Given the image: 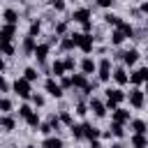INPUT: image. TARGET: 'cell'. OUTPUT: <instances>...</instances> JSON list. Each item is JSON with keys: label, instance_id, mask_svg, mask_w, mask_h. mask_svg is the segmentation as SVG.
Listing matches in <instances>:
<instances>
[{"label": "cell", "instance_id": "obj_1", "mask_svg": "<svg viewBox=\"0 0 148 148\" xmlns=\"http://www.w3.org/2000/svg\"><path fill=\"white\" fill-rule=\"evenodd\" d=\"M69 37L74 39L76 49H81L83 53H90V51L95 49V37H92V35H86V32H72Z\"/></svg>", "mask_w": 148, "mask_h": 148}, {"label": "cell", "instance_id": "obj_2", "mask_svg": "<svg viewBox=\"0 0 148 148\" xmlns=\"http://www.w3.org/2000/svg\"><path fill=\"white\" fill-rule=\"evenodd\" d=\"M12 90L18 95V97H23V99H28V97H32V83L25 79V76H18L14 83H12Z\"/></svg>", "mask_w": 148, "mask_h": 148}, {"label": "cell", "instance_id": "obj_3", "mask_svg": "<svg viewBox=\"0 0 148 148\" xmlns=\"http://www.w3.org/2000/svg\"><path fill=\"white\" fill-rule=\"evenodd\" d=\"M104 92H106V109H111V111H116L118 104L127 99V95H125L120 88H109V90H104Z\"/></svg>", "mask_w": 148, "mask_h": 148}, {"label": "cell", "instance_id": "obj_4", "mask_svg": "<svg viewBox=\"0 0 148 148\" xmlns=\"http://www.w3.org/2000/svg\"><path fill=\"white\" fill-rule=\"evenodd\" d=\"M111 76H113V72H111V60H109V58H102L99 65H97V79H99V81H109Z\"/></svg>", "mask_w": 148, "mask_h": 148}, {"label": "cell", "instance_id": "obj_5", "mask_svg": "<svg viewBox=\"0 0 148 148\" xmlns=\"http://www.w3.org/2000/svg\"><path fill=\"white\" fill-rule=\"evenodd\" d=\"M127 99H130V106L141 109V106L146 104V92H143V90H139V88H132V90H130V95H127Z\"/></svg>", "mask_w": 148, "mask_h": 148}, {"label": "cell", "instance_id": "obj_6", "mask_svg": "<svg viewBox=\"0 0 148 148\" xmlns=\"http://www.w3.org/2000/svg\"><path fill=\"white\" fill-rule=\"evenodd\" d=\"M44 88H46V92H49L51 97H56V99H60V97H62V92H65V88H62L60 83H56V79H46Z\"/></svg>", "mask_w": 148, "mask_h": 148}, {"label": "cell", "instance_id": "obj_7", "mask_svg": "<svg viewBox=\"0 0 148 148\" xmlns=\"http://www.w3.org/2000/svg\"><path fill=\"white\" fill-rule=\"evenodd\" d=\"M88 106H90V111H92L97 118H104L106 111H109V109H106V102H102V99H97V97H90V104H88Z\"/></svg>", "mask_w": 148, "mask_h": 148}, {"label": "cell", "instance_id": "obj_8", "mask_svg": "<svg viewBox=\"0 0 148 148\" xmlns=\"http://www.w3.org/2000/svg\"><path fill=\"white\" fill-rule=\"evenodd\" d=\"M72 21H74V23H81V25L88 23V21H90V9H88V7L74 9V12H72Z\"/></svg>", "mask_w": 148, "mask_h": 148}, {"label": "cell", "instance_id": "obj_9", "mask_svg": "<svg viewBox=\"0 0 148 148\" xmlns=\"http://www.w3.org/2000/svg\"><path fill=\"white\" fill-rule=\"evenodd\" d=\"M35 49H37V37L25 35V37H23V42H21V51H23L25 56H35Z\"/></svg>", "mask_w": 148, "mask_h": 148}, {"label": "cell", "instance_id": "obj_10", "mask_svg": "<svg viewBox=\"0 0 148 148\" xmlns=\"http://www.w3.org/2000/svg\"><path fill=\"white\" fill-rule=\"evenodd\" d=\"M49 51H51V44H49V42H42V44H37V49H35V58H37V62H39V65H44V62H46V58H49Z\"/></svg>", "mask_w": 148, "mask_h": 148}, {"label": "cell", "instance_id": "obj_11", "mask_svg": "<svg viewBox=\"0 0 148 148\" xmlns=\"http://www.w3.org/2000/svg\"><path fill=\"white\" fill-rule=\"evenodd\" d=\"M130 81L134 83V88H136L139 83H148V67H139L136 72H132V74H130Z\"/></svg>", "mask_w": 148, "mask_h": 148}, {"label": "cell", "instance_id": "obj_12", "mask_svg": "<svg viewBox=\"0 0 148 148\" xmlns=\"http://www.w3.org/2000/svg\"><path fill=\"white\" fill-rule=\"evenodd\" d=\"M111 118H113V123L125 125V123H130V111H127V109H123V106H118L116 111H111Z\"/></svg>", "mask_w": 148, "mask_h": 148}, {"label": "cell", "instance_id": "obj_13", "mask_svg": "<svg viewBox=\"0 0 148 148\" xmlns=\"http://www.w3.org/2000/svg\"><path fill=\"white\" fill-rule=\"evenodd\" d=\"M113 81H116L118 86L130 83V74H127V69H125V67H116V69H113Z\"/></svg>", "mask_w": 148, "mask_h": 148}, {"label": "cell", "instance_id": "obj_14", "mask_svg": "<svg viewBox=\"0 0 148 148\" xmlns=\"http://www.w3.org/2000/svg\"><path fill=\"white\" fill-rule=\"evenodd\" d=\"M16 35V25H12V23H5L2 28H0V39L2 42H12V37Z\"/></svg>", "mask_w": 148, "mask_h": 148}, {"label": "cell", "instance_id": "obj_15", "mask_svg": "<svg viewBox=\"0 0 148 148\" xmlns=\"http://www.w3.org/2000/svg\"><path fill=\"white\" fill-rule=\"evenodd\" d=\"M136 60H139V51L136 49H127V51H123V62L125 65H136Z\"/></svg>", "mask_w": 148, "mask_h": 148}, {"label": "cell", "instance_id": "obj_16", "mask_svg": "<svg viewBox=\"0 0 148 148\" xmlns=\"http://www.w3.org/2000/svg\"><path fill=\"white\" fill-rule=\"evenodd\" d=\"M92 72H97V62L92 60V58H83L81 60V74H92Z\"/></svg>", "mask_w": 148, "mask_h": 148}, {"label": "cell", "instance_id": "obj_17", "mask_svg": "<svg viewBox=\"0 0 148 148\" xmlns=\"http://www.w3.org/2000/svg\"><path fill=\"white\" fill-rule=\"evenodd\" d=\"M0 127H2L5 132H14V130H16V120H14L9 113H2V118H0Z\"/></svg>", "mask_w": 148, "mask_h": 148}, {"label": "cell", "instance_id": "obj_18", "mask_svg": "<svg viewBox=\"0 0 148 148\" xmlns=\"http://www.w3.org/2000/svg\"><path fill=\"white\" fill-rule=\"evenodd\" d=\"M104 23H106V25H113V28H120L125 21H123L118 14H113V12H106V14H104Z\"/></svg>", "mask_w": 148, "mask_h": 148}, {"label": "cell", "instance_id": "obj_19", "mask_svg": "<svg viewBox=\"0 0 148 148\" xmlns=\"http://www.w3.org/2000/svg\"><path fill=\"white\" fill-rule=\"evenodd\" d=\"M83 134H86V139H88V141H95V139H99V136H102V132H99L97 127L88 125V123H83Z\"/></svg>", "mask_w": 148, "mask_h": 148}, {"label": "cell", "instance_id": "obj_20", "mask_svg": "<svg viewBox=\"0 0 148 148\" xmlns=\"http://www.w3.org/2000/svg\"><path fill=\"white\" fill-rule=\"evenodd\" d=\"M2 18H5V23L16 25V23H18V12H16V9H12V7H7V9L2 12Z\"/></svg>", "mask_w": 148, "mask_h": 148}, {"label": "cell", "instance_id": "obj_21", "mask_svg": "<svg viewBox=\"0 0 148 148\" xmlns=\"http://www.w3.org/2000/svg\"><path fill=\"white\" fill-rule=\"evenodd\" d=\"M65 72H67V67H65V60H53V65H51V74L53 76H65Z\"/></svg>", "mask_w": 148, "mask_h": 148}, {"label": "cell", "instance_id": "obj_22", "mask_svg": "<svg viewBox=\"0 0 148 148\" xmlns=\"http://www.w3.org/2000/svg\"><path fill=\"white\" fill-rule=\"evenodd\" d=\"M65 143H62V139L60 136H46L44 141H42V148H62Z\"/></svg>", "mask_w": 148, "mask_h": 148}, {"label": "cell", "instance_id": "obj_23", "mask_svg": "<svg viewBox=\"0 0 148 148\" xmlns=\"http://www.w3.org/2000/svg\"><path fill=\"white\" fill-rule=\"evenodd\" d=\"M109 39H111V44H113V46H120V44H123L127 37L123 35V30H120V28H116V30L111 32V37H109Z\"/></svg>", "mask_w": 148, "mask_h": 148}, {"label": "cell", "instance_id": "obj_24", "mask_svg": "<svg viewBox=\"0 0 148 148\" xmlns=\"http://www.w3.org/2000/svg\"><path fill=\"white\" fill-rule=\"evenodd\" d=\"M72 83H74V88H81V90H83L90 81H88V76H86V74H74V76H72Z\"/></svg>", "mask_w": 148, "mask_h": 148}, {"label": "cell", "instance_id": "obj_25", "mask_svg": "<svg viewBox=\"0 0 148 148\" xmlns=\"http://www.w3.org/2000/svg\"><path fill=\"white\" fill-rule=\"evenodd\" d=\"M132 146L134 148H148V136L146 134H134L132 136Z\"/></svg>", "mask_w": 148, "mask_h": 148}, {"label": "cell", "instance_id": "obj_26", "mask_svg": "<svg viewBox=\"0 0 148 148\" xmlns=\"http://www.w3.org/2000/svg\"><path fill=\"white\" fill-rule=\"evenodd\" d=\"M39 32H42V21L32 18V21H30V25H28V35H30V37H37Z\"/></svg>", "mask_w": 148, "mask_h": 148}, {"label": "cell", "instance_id": "obj_27", "mask_svg": "<svg viewBox=\"0 0 148 148\" xmlns=\"http://www.w3.org/2000/svg\"><path fill=\"white\" fill-rule=\"evenodd\" d=\"M25 123H28V127H32V130L42 127V120H39V113H37V111H32V113L25 118Z\"/></svg>", "mask_w": 148, "mask_h": 148}, {"label": "cell", "instance_id": "obj_28", "mask_svg": "<svg viewBox=\"0 0 148 148\" xmlns=\"http://www.w3.org/2000/svg\"><path fill=\"white\" fill-rule=\"evenodd\" d=\"M120 30H123V35H125L127 39H136V30H134V25H132V23H123V25H120Z\"/></svg>", "mask_w": 148, "mask_h": 148}, {"label": "cell", "instance_id": "obj_29", "mask_svg": "<svg viewBox=\"0 0 148 148\" xmlns=\"http://www.w3.org/2000/svg\"><path fill=\"white\" fill-rule=\"evenodd\" d=\"M53 35H58V37H67V21H60V23H56V28H53Z\"/></svg>", "mask_w": 148, "mask_h": 148}, {"label": "cell", "instance_id": "obj_30", "mask_svg": "<svg viewBox=\"0 0 148 148\" xmlns=\"http://www.w3.org/2000/svg\"><path fill=\"white\" fill-rule=\"evenodd\" d=\"M74 46H76V44H74V39H72L69 35H67V37H60V49H62V51H72Z\"/></svg>", "mask_w": 148, "mask_h": 148}, {"label": "cell", "instance_id": "obj_31", "mask_svg": "<svg viewBox=\"0 0 148 148\" xmlns=\"http://www.w3.org/2000/svg\"><path fill=\"white\" fill-rule=\"evenodd\" d=\"M0 49H2V56H5V58H12V56L16 53V49H14V44H12V42H2V46H0Z\"/></svg>", "mask_w": 148, "mask_h": 148}, {"label": "cell", "instance_id": "obj_32", "mask_svg": "<svg viewBox=\"0 0 148 148\" xmlns=\"http://www.w3.org/2000/svg\"><path fill=\"white\" fill-rule=\"evenodd\" d=\"M132 130H134V134H146V132H148V130H146V123L139 120V118L132 120Z\"/></svg>", "mask_w": 148, "mask_h": 148}, {"label": "cell", "instance_id": "obj_33", "mask_svg": "<svg viewBox=\"0 0 148 148\" xmlns=\"http://www.w3.org/2000/svg\"><path fill=\"white\" fill-rule=\"evenodd\" d=\"M69 132H72V136H74L76 141L86 139V134H83V125H72V127H69Z\"/></svg>", "mask_w": 148, "mask_h": 148}, {"label": "cell", "instance_id": "obj_34", "mask_svg": "<svg viewBox=\"0 0 148 148\" xmlns=\"http://www.w3.org/2000/svg\"><path fill=\"white\" fill-rule=\"evenodd\" d=\"M109 130H111V134H113V136H118V139H123V136H125V130H123V125H120V123H111V127H109Z\"/></svg>", "mask_w": 148, "mask_h": 148}, {"label": "cell", "instance_id": "obj_35", "mask_svg": "<svg viewBox=\"0 0 148 148\" xmlns=\"http://www.w3.org/2000/svg\"><path fill=\"white\" fill-rule=\"evenodd\" d=\"M23 76L32 83V81H37V76H39V74H37V69H35V67H25V69H23Z\"/></svg>", "mask_w": 148, "mask_h": 148}, {"label": "cell", "instance_id": "obj_36", "mask_svg": "<svg viewBox=\"0 0 148 148\" xmlns=\"http://www.w3.org/2000/svg\"><path fill=\"white\" fill-rule=\"evenodd\" d=\"M60 120H62V125H67V127H72V125H74V120H72V113H69V111H65V109L60 111Z\"/></svg>", "mask_w": 148, "mask_h": 148}, {"label": "cell", "instance_id": "obj_37", "mask_svg": "<svg viewBox=\"0 0 148 148\" xmlns=\"http://www.w3.org/2000/svg\"><path fill=\"white\" fill-rule=\"evenodd\" d=\"M0 109H2V113H9L12 111V99L9 97H2L0 99Z\"/></svg>", "mask_w": 148, "mask_h": 148}, {"label": "cell", "instance_id": "obj_38", "mask_svg": "<svg viewBox=\"0 0 148 148\" xmlns=\"http://www.w3.org/2000/svg\"><path fill=\"white\" fill-rule=\"evenodd\" d=\"M30 113H32V109H30V104H21V106H18V116H21L23 120H25V118H28Z\"/></svg>", "mask_w": 148, "mask_h": 148}, {"label": "cell", "instance_id": "obj_39", "mask_svg": "<svg viewBox=\"0 0 148 148\" xmlns=\"http://www.w3.org/2000/svg\"><path fill=\"white\" fill-rule=\"evenodd\" d=\"M90 111V106L88 104H83V102H76V116H86Z\"/></svg>", "mask_w": 148, "mask_h": 148}, {"label": "cell", "instance_id": "obj_40", "mask_svg": "<svg viewBox=\"0 0 148 148\" xmlns=\"http://www.w3.org/2000/svg\"><path fill=\"white\" fill-rule=\"evenodd\" d=\"M49 123H51V127H53L56 132H60V125H62V120H60V116H51V118H49Z\"/></svg>", "mask_w": 148, "mask_h": 148}, {"label": "cell", "instance_id": "obj_41", "mask_svg": "<svg viewBox=\"0 0 148 148\" xmlns=\"http://www.w3.org/2000/svg\"><path fill=\"white\" fill-rule=\"evenodd\" d=\"M51 9L53 12H65V0H51Z\"/></svg>", "mask_w": 148, "mask_h": 148}, {"label": "cell", "instance_id": "obj_42", "mask_svg": "<svg viewBox=\"0 0 148 148\" xmlns=\"http://www.w3.org/2000/svg\"><path fill=\"white\" fill-rule=\"evenodd\" d=\"M30 99H32V104H35V106H44V102H46V99H44V95H39V92H37V95H32Z\"/></svg>", "mask_w": 148, "mask_h": 148}, {"label": "cell", "instance_id": "obj_43", "mask_svg": "<svg viewBox=\"0 0 148 148\" xmlns=\"http://www.w3.org/2000/svg\"><path fill=\"white\" fill-rule=\"evenodd\" d=\"M65 67H67V72H72V69L76 67V60H74L72 56H67V58H65Z\"/></svg>", "mask_w": 148, "mask_h": 148}, {"label": "cell", "instance_id": "obj_44", "mask_svg": "<svg viewBox=\"0 0 148 148\" xmlns=\"http://www.w3.org/2000/svg\"><path fill=\"white\" fill-rule=\"evenodd\" d=\"M39 132H42L44 136H49V134L53 132V127H51V123H42V127H39Z\"/></svg>", "mask_w": 148, "mask_h": 148}, {"label": "cell", "instance_id": "obj_45", "mask_svg": "<svg viewBox=\"0 0 148 148\" xmlns=\"http://www.w3.org/2000/svg\"><path fill=\"white\" fill-rule=\"evenodd\" d=\"M60 86H62V88H74L72 76H67V74H65V76H62V81H60Z\"/></svg>", "mask_w": 148, "mask_h": 148}, {"label": "cell", "instance_id": "obj_46", "mask_svg": "<svg viewBox=\"0 0 148 148\" xmlns=\"http://www.w3.org/2000/svg\"><path fill=\"white\" fill-rule=\"evenodd\" d=\"M0 88H2V92H9V90H12V86H9V81H7L5 76H2V81H0Z\"/></svg>", "mask_w": 148, "mask_h": 148}, {"label": "cell", "instance_id": "obj_47", "mask_svg": "<svg viewBox=\"0 0 148 148\" xmlns=\"http://www.w3.org/2000/svg\"><path fill=\"white\" fill-rule=\"evenodd\" d=\"M99 7H104V9H109V7H113V0H95Z\"/></svg>", "mask_w": 148, "mask_h": 148}, {"label": "cell", "instance_id": "obj_48", "mask_svg": "<svg viewBox=\"0 0 148 148\" xmlns=\"http://www.w3.org/2000/svg\"><path fill=\"white\" fill-rule=\"evenodd\" d=\"M81 28H83V32H86V35H90V30H92V21H88V23H83Z\"/></svg>", "mask_w": 148, "mask_h": 148}, {"label": "cell", "instance_id": "obj_49", "mask_svg": "<svg viewBox=\"0 0 148 148\" xmlns=\"http://www.w3.org/2000/svg\"><path fill=\"white\" fill-rule=\"evenodd\" d=\"M139 9H141V14H146V16H148V0H143V2H141V7H139Z\"/></svg>", "mask_w": 148, "mask_h": 148}, {"label": "cell", "instance_id": "obj_50", "mask_svg": "<svg viewBox=\"0 0 148 148\" xmlns=\"http://www.w3.org/2000/svg\"><path fill=\"white\" fill-rule=\"evenodd\" d=\"M90 148H104V146L99 143V139H95V141H90Z\"/></svg>", "mask_w": 148, "mask_h": 148}, {"label": "cell", "instance_id": "obj_51", "mask_svg": "<svg viewBox=\"0 0 148 148\" xmlns=\"http://www.w3.org/2000/svg\"><path fill=\"white\" fill-rule=\"evenodd\" d=\"M111 148H125V146H123V143H113Z\"/></svg>", "mask_w": 148, "mask_h": 148}, {"label": "cell", "instance_id": "obj_52", "mask_svg": "<svg viewBox=\"0 0 148 148\" xmlns=\"http://www.w3.org/2000/svg\"><path fill=\"white\" fill-rule=\"evenodd\" d=\"M146 32H148V18H146Z\"/></svg>", "mask_w": 148, "mask_h": 148}, {"label": "cell", "instance_id": "obj_53", "mask_svg": "<svg viewBox=\"0 0 148 148\" xmlns=\"http://www.w3.org/2000/svg\"><path fill=\"white\" fill-rule=\"evenodd\" d=\"M25 148H35V146H30V143H28V146H25Z\"/></svg>", "mask_w": 148, "mask_h": 148}, {"label": "cell", "instance_id": "obj_54", "mask_svg": "<svg viewBox=\"0 0 148 148\" xmlns=\"http://www.w3.org/2000/svg\"><path fill=\"white\" fill-rule=\"evenodd\" d=\"M146 97H148V86H146Z\"/></svg>", "mask_w": 148, "mask_h": 148}, {"label": "cell", "instance_id": "obj_55", "mask_svg": "<svg viewBox=\"0 0 148 148\" xmlns=\"http://www.w3.org/2000/svg\"><path fill=\"white\" fill-rule=\"evenodd\" d=\"M146 58H148V51H146Z\"/></svg>", "mask_w": 148, "mask_h": 148}]
</instances>
